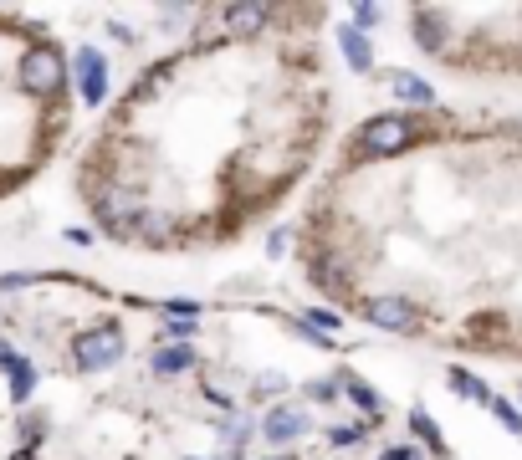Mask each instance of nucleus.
<instances>
[{
    "instance_id": "23",
    "label": "nucleus",
    "mask_w": 522,
    "mask_h": 460,
    "mask_svg": "<svg viewBox=\"0 0 522 460\" xmlns=\"http://www.w3.org/2000/svg\"><path fill=\"white\" fill-rule=\"evenodd\" d=\"M164 312L169 317H200V302H180V297H174V302H164Z\"/></svg>"
},
{
    "instance_id": "25",
    "label": "nucleus",
    "mask_w": 522,
    "mask_h": 460,
    "mask_svg": "<svg viewBox=\"0 0 522 460\" xmlns=\"http://www.w3.org/2000/svg\"><path fill=\"white\" fill-rule=\"evenodd\" d=\"M62 241H72V246H93V230H77V225H72Z\"/></svg>"
},
{
    "instance_id": "22",
    "label": "nucleus",
    "mask_w": 522,
    "mask_h": 460,
    "mask_svg": "<svg viewBox=\"0 0 522 460\" xmlns=\"http://www.w3.org/2000/svg\"><path fill=\"white\" fill-rule=\"evenodd\" d=\"M379 6H354V31H364V26H379Z\"/></svg>"
},
{
    "instance_id": "17",
    "label": "nucleus",
    "mask_w": 522,
    "mask_h": 460,
    "mask_svg": "<svg viewBox=\"0 0 522 460\" xmlns=\"http://www.w3.org/2000/svg\"><path fill=\"white\" fill-rule=\"evenodd\" d=\"M302 322H318V333H323V338H333V333L343 328L338 312H328V307H308V317H302Z\"/></svg>"
},
{
    "instance_id": "3",
    "label": "nucleus",
    "mask_w": 522,
    "mask_h": 460,
    "mask_svg": "<svg viewBox=\"0 0 522 460\" xmlns=\"http://www.w3.org/2000/svg\"><path fill=\"white\" fill-rule=\"evenodd\" d=\"M21 82L31 87V92H57L62 82H67V62H62V52L57 46H31V52L21 57Z\"/></svg>"
},
{
    "instance_id": "4",
    "label": "nucleus",
    "mask_w": 522,
    "mask_h": 460,
    "mask_svg": "<svg viewBox=\"0 0 522 460\" xmlns=\"http://www.w3.org/2000/svg\"><path fill=\"white\" fill-rule=\"evenodd\" d=\"M364 322H374L379 333H415L420 328V312L405 297H369L364 302Z\"/></svg>"
},
{
    "instance_id": "13",
    "label": "nucleus",
    "mask_w": 522,
    "mask_h": 460,
    "mask_svg": "<svg viewBox=\"0 0 522 460\" xmlns=\"http://www.w3.org/2000/svg\"><path fill=\"white\" fill-rule=\"evenodd\" d=\"M451 389L466 394V399H476V404H487V399H492V389L476 379V374H466V368H451Z\"/></svg>"
},
{
    "instance_id": "26",
    "label": "nucleus",
    "mask_w": 522,
    "mask_h": 460,
    "mask_svg": "<svg viewBox=\"0 0 522 460\" xmlns=\"http://www.w3.org/2000/svg\"><path fill=\"white\" fill-rule=\"evenodd\" d=\"M282 251H287V236H282V230H277V236L267 241V256H282Z\"/></svg>"
},
{
    "instance_id": "6",
    "label": "nucleus",
    "mask_w": 522,
    "mask_h": 460,
    "mask_svg": "<svg viewBox=\"0 0 522 460\" xmlns=\"http://www.w3.org/2000/svg\"><path fill=\"white\" fill-rule=\"evenodd\" d=\"M313 430V420L302 414L297 404H272L267 420H261V435H267V445H292Z\"/></svg>"
},
{
    "instance_id": "1",
    "label": "nucleus",
    "mask_w": 522,
    "mask_h": 460,
    "mask_svg": "<svg viewBox=\"0 0 522 460\" xmlns=\"http://www.w3.org/2000/svg\"><path fill=\"white\" fill-rule=\"evenodd\" d=\"M123 348H128V338H123V328L118 322H98V328H82L77 338H72V363L77 368H113L118 358H123Z\"/></svg>"
},
{
    "instance_id": "19",
    "label": "nucleus",
    "mask_w": 522,
    "mask_h": 460,
    "mask_svg": "<svg viewBox=\"0 0 522 460\" xmlns=\"http://www.w3.org/2000/svg\"><path fill=\"white\" fill-rule=\"evenodd\" d=\"M328 440H333L338 450H354V445L364 440V425H338V430H328Z\"/></svg>"
},
{
    "instance_id": "11",
    "label": "nucleus",
    "mask_w": 522,
    "mask_h": 460,
    "mask_svg": "<svg viewBox=\"0 0 522 460\" xmlns=\"http://www.w3.org/2000/svg\"><path fill=\"white\" fill-rule=\"evenodd\" d=\"M343 394L354 399L364 414H384V399H379V389H374V384H364V379H354V374L343 379Z\"/></svg>"
},
{
    "instance_id": "18",
    "label": "nucleus",
    "mask_w": 522,
    "mask_h": 460,
    "mask_svg": "<svg viewBox=\"0 0 522 460\" xmlns=\"http://www.w3.org/2000/svg\"><path fill=\"white\" fill-rule=\"evenodd\" d=\"M338 394H343L338 379H313V384H308V399H313V404H333Z\"/></svg>"
},
{
    "instance_id": "15",
    "label": "nucleus",
    "mask_w": 522,
    "mask_h": 460,
    "mask_svg": "<svg viewBox=\"0 0 522 460\" xmlns=\"http://www.w3.org/2000/svg\"><path fill=\"white\" fill-rule=\"evenodd\" d=\"M487 409L497 414V420H502V425H507L512 435H522V409H512V404H507V399H497V394L487 399Z\"/></svg>"
},
{
    "instance_id": "2",
    "label": "nucleus",
    "mask_w": 522,
    "mask_h": 460,
    "mask_svg": "<svg viewBox=\"0 0 522 460\" xmlns=\"http://www.w3.org/2000/svg\"><path fill=\"white\" fill-rule=\"evenodd\" d=\"M410 138H415V118H405V113H379V118H369L359 128L354 149L369 154V159H384V154H400Z\"/></svg>"
},
{
    "instance_id": "10",
    "label": "nucleus",
    "mask_w": 522,
    "mask_h": 460,
    "mask_svg": "<svg viewBox=\"0 0 522 460\" xmlns=\"http://www.w3.org/2000/svg\"><path fill=\"white\" fill-rule=\"evenodd\" d=\"M267 21H272V6H226V26L241 31V36L267 31Z\"/></svg>"
},
{
    "instance_id": "20",
    "label": "nucleus",
    "mask_w": 522,
    "mask_h": 460,
    "mask_svg": "<svg viewBox=\"0 0 522 460\" xmlns=\"http://www.w3.org/2000/svg\"><path fill=\"white\" fill-rule=\"evenodd\" d=\"M246 440H251V425H246V420L226 430V450H231V455H241V450H246Z\"/></svg>"
},
{
    "instance_id": "21",
    "label": "nucleus",
    "mask_w": 522,
    "mask_h": 460,
    "mask_svg": "<svg viewBox=\"0 0 522 460\" xmlns=\"http://www.w3.org/2000/svg\"><path fill=\"white\" fill-rule=\"evenodd\" d=\"M31 282H36V276H26V271H0V292H21Z\"/></svg>"
},
{
    "instance_id": "7",
    "label": "nucleus",
    "mask_w": 522,
    "mask_h": 460,
    "mask_svg": "<svg viewBox=\"0 0 522 460\" xmlns=\"http://www.w3.org/2000/svg\"><path fill=\"white\" fill-rule=\"evenodd\" d=\"M190 363H195V348H190V343L154 348V358H149V368H154L159 379H180V374H190Z\"/></svg>"
},
{
    "instance_id": "14",
    "label": "nucleus",
    "mask_w": 522,
    "mask_h": 460,
    "mask_svg": "<svg viewBox=\"0 0 522 460\" xmlns=\"http://www.w3.org/2000/svg\"><path fill=\"white\" fill-rule=\"evenodd\" d=\"M410 430H415V435H420V440H425V445H430L435 455H441V450H446V440H441V430H435V420H430V414H425V409H415V414H410Z\"/></svg>"
},
{
    "instance_id": "8",
    "label": "nucleus",
    "mask_w": 522,
    "mask_h": 460,
    "mask_svg": "<svg viewBox=\"0 0 522 460\" xmlns=\"http://www.w3.org/2000/svg\"><path fill=\"white\" fill-rule=\"evenodd\" d=\"M338 46H343V62L354 67V72H369V67H374V41H369L364 31L343 26V31H338Z\"/></svg>"
},
{
    "instance_id": "12",
    "label": "nucleus",
    "mask_w": 522,
    "mask_h": 460,
    "mask_svg": "<svg viewBox=\"0 0 522 460\" xmlns=\"http://www.w3.org/2000/svg\"><path fill=\"white\" fill-rule=\"evenodd\" d=\"M6 379H11V399L21 404V399L36 389V363H31V358H16V363L6 368Z\"/></svg>"
},
{
    "instance_id": "5",
    "label": "nucleus",
    "mask_w": 522,
    "mask_h": 460,
    "mask_svg": "<svg viewBox=\"0 0 522 460\" xmlns=\"http://www.w3.org/2000/svg\"><path fill=\"white\" fill-rule=\"evenodd\" d=\"M77 98L87 108H98L108 98V62H103L98 46H82L77 52Z\"/></svg>"
},
{
    "instance_id": "24",
    "label": "nucleus",
    "mask_w": 522,
    "mask_h": 460,
    "mask_svg": "<svg viewBox=\"0 0 522 460\" xmlns=\"http://www.w3.org/2000/svg\"><path fill=\"white\" fill-rule=\"evenodd\" d=\"M384 460H420V450H410V445H389Z\"/></svg>"
},
{
    "instance_id": "27",
    "label": "nucleus",
    "mask_w": 522,
    "mask_h": 460,
    "mask_svg": "<svg viewBox=\"0 0 522 460\" xmlns=\"http://www.w3.org/2000/svg\"><path fill=\"white\" fill-rule=\"evenodd\" d=\"M267 460H292V455H267Z\"/></svg>"
},
{
    "instance_id": "9",
    "label": "nucleus",
    "mask_w": 522,
    "mask_h": 460,
    "mask_svg": "<svg viewBox=\"0 0 522 460\" xmlns=\"http://www.w3.org/2000/svg\"><path fill=\"white\" fill-rule=\"evenodd\" d=\"M389 87H395L400 103H420V108L435 103V87H430L425 77H415V72H389Z\"/></svg>"
},
{
    "instance_id": "16",
    "label": "nucleus",
    "mask_w": 522,
    "mask_h": 460,
    "mask_svg": "<svg viewBox=\"0 0 522 460\" xmlns=\"http://www.w3.org/2000/svg\"><path fill=\"white\" fill-rule=\"evenodd\" d=\"M195 333H200L195 317H169V322H164V338H174V343H185V338H195Z\"/></svg>"
}]
</instances>
